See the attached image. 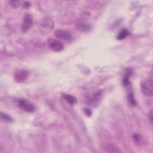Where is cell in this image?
<instances>
[{
	"label": "cell",
	"instance_id": "1",
	"mask_svg": "<svg viewBox=\"0 0 153 153\" xmlns=\"http://www.w3.org/2000/svg\"><path fill=\"white\" fill-rule=\"evenodd\" d=\"M152 82L150 79H145L142 80L141 83V89L145 95L152 96L153 94Z\"/></svg>",
	"mask_w": 153,
	"mask_h": 153
},
{
	"label": "cell",
	"instance_id": "2",
	"mask_svg": "<svg viewBox=\"0 0 153 153\" xmlns=\"http://www.w3.org/2000/svg\"><path fill=\"white\" fill-rule=\"evenodd\" d=\"M17 105L22 110L28 113H33L35 110V107L34 104L25 99H19L17 101Z\"/></svg>",
	"mask_w": 153,
	"mask_h": 153
},
{
	"label": "cell",
	"instance_id": "3",
	"mask_svg": "<svg viewBox=\"0 0 153 153\" xmlns=\"http://www.w3.org/2000/svg\"><path fill=\"white\" fill-rule=\"evenodd\" d=\"M33 24L32 17L30 14L26 13L24 18L23 22L22 24V30L24 32H26L30 30Z\"/></svg>",
	"mask_w": 153,
	"mask_h": 153
},
{
	"label": "cell",
	"instance_id": "4",
	"mask_svg": "<svg viewBox=\"0 0 153 153\" xmlns=\"http://www.w3.org/2000/svg\"><path fill=\"white\" fill-rule=\"evenodd\" d=\"M48 44L50 48L52 49L54 52H61L64 48V46L63 44L59 41L56 40H50L48 41Z\"/></svg>",
	"mask_w": 153,
	"mask_h": 153
},
{
	"label": "cell",
	"instance_id": "5",
	"mask_svg": "<svg viewBox=\"0 0 153 153\" xmlns=\"http://www.w3.org/2000/svg\"><path fill=\"white\" fill-rule=\"evenodd\" d=\"M55 35L58 38H61L66 41H69L72 39V35L68 31L62 30H56L55 32Z\"/></svg>",
	"mask_w": 153,
	"mask_h": 153
},
{
	"label": "cell",
	"instance_id": "6",
	"mask_svg": "<svg viewBox=\"0 0 153 153\" xmlns=\"http://www.w3.org/2000/svg\"><path fill=\"white\" fill-rule=\"evenodd\" d=\"M28 75V72L25 70H19L14 74V78L18 82H23L27 78Z\"/></svg>",
	"mask_w": 153,
	"mask_h": 153
},
{
	"label": "cell",
	"instance_id": "7",
	"mask_svg": "<svg viewBox=\"0 0 153 153\" xmlns=\"http://www.w3.org/2000/svg\"><path fill=\"white\" fill-rule=\"evenodd\" d=\"M101 96V93L100 92H97L93 93L89 97L88 101L90 105H96L98 102L100 101V98Z\"/></svg>",
	"mask_w": 153,
	"mask_h": 153
},
{
	"label": "cell",
	"instance_id": "8",
	"mask_svg": "<svg viewBox=\"0 0 153 153\" xmlns=\"http://www.w3.org/2000/svg\"><path fill=\"white\" fill-rule=\"evenodd\" d=\"M62 97L70 105H74L77 102V99L75 96L68 94H63Z\"/></svg>",
	"mask_w": 153,
	"mask_h": 153
},
{
	"label": "cell",
	"instance_id": "9",
	"mask_svg": "<svg viewBox=\"0 0 153 153\" xmlns=\"http://www.w3.org/2000/svg\"><path fill=\"white\" fill-rule=\"evenodd\" d=\"M106 150L109 152H120L121 151L119 150V147H117L115 145L113 144H107L105 146Z\"/></svg>",
	"mask_w": 153,
	"mask_h": 153
},
{
	"label": "cell",
	"instance_id": "10",
	"mask_svg": "<svg viewBox=\"0 0 153 153\" xmlns=\"http://www.w3.org/2000/svg\"><path fill=\"white\" fill-rule=\"evenodd\" d=\"M129 34V32L126 28H123L119 32V33L117 35V39L118 40H122L126 38Z\"/></svg>",
	"mask_w": 153,
	"mask_h": 153
},
{
	"label": "cell",
	"instance_id": "11",
	"mask_svg": "<svg viewBox=\"0 0 153 153\" xmlns=\"http://www.w3.org/2000/svg\"><path fill=\"white\" fill-rule=\"evenodd\" d=\"M1 119L6 121H9V122H11L13 121V119L11 117L10 115H9L8 114H6L5 113H1Z\"/></svg>",
	"mask_w": 153,
	"mask_h": 153
},
{
	"label": "cell",
	"instance_id": "12",
	"mask_svg": "<svg viewBox=\"0 0 153 153\" xmlns=\"http://www.w3.org/2000/svg\"><path fill=\"white\" fill-rule=\"evenodd\" d=\"M10 4L13 9H17L20 6L21 2L20 1H18V0H13V1H10Z\"/></svg>",
	"mask_w": 153,
	"mask_h": 153
},
{
	"label": "cell",
	"instance_id": "13",
	"mask_svg": "<svg viewBox=\"0 0 153 153\" xmlns=\"http://www.w3.org/2000/svg\"><path fill=\"white\" fill-rule=\"evenodd\" d=\"M128 98H129V103L130 104V105H132V106L135 105L136 102H135V99L133 98V93H129V96H128Z\"/></svg>",
	"mask_w": 153,
	"mask_h": 153
},
{
	"label": "cell",
	"instance_id": "14",
	"mask_svg": "<svg viewBox=\"0 0 153 153\" xmlns=\"http://www.w3.org/2000/svg\"><path fill=\"white\" fill-rule=\"evenodd\" d=\"M84 111L85 113V114L87 115H89L90 116L92 115V111L89 110V109H87V108H84Z\"/></svg>",
	"mask_w": 153,
	"mask_h": 153
},
{
	"label": "cell",
	"instance_id": "15",
	"mask_svg": "<svg viewBox=\"0 0 153 153\" xmlns=\"http://www.w3.org/2000/svg\"><path fill=\"white\" fill-rule=\"evenodd\" d=\"M23 6H24V7H25V8H28V7H30L31 6V4H30V2L25 1V2H24Z\"/></svg>",
	"mask_w": 153,
	"mask_h": 153
},
{
	"label": "cell",
	"instance_id": "16",
	"mask_svg": "<svg viewBox=\"0 0 153 153\" xmlns=\"http://www.w3.org/2000/svg\"><path fill=\"white\" fill-rule=\"evenodd\" d=\"M149 119H150V120L151 121V122L152 123V110H151V111L150 112Z\"/></svg>",
	"mask_w": 153,
	"mask_h": 153
}]
</instances>
